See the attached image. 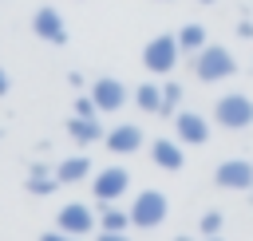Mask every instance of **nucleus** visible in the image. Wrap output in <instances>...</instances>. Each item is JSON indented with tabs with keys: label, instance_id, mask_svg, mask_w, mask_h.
<instances>
[{
	"label": "nucleus",
	"instance_id": "obj_22",
	"mask_svg": "<svg viewBox=\"0 0 253 241\" xmlns=\"http://www.w3.org/2000/svg\"><path fill=\"white\" fill-rule=\"evenodd\" d=\"M237 40H253V20H237Z\"/></svg>",
	"mask_w": 253,
	"mask_h": 241
},
{
	"label": "nucleus",
	"instance_id": "obj_23",
	"mask_svg": "<svg viewBox=\"0 0 253 241\" xmlns=\"http://www.w3.org/2000/svg\"><path fill=\"white\" fill-rule=\"evenodd\" d=\"M95 241H130V237H126V233H107V229H99Z\"/></svg>",
	"mask_w": 253,
	"mask_h": 241
},
{
	"label": "nucleus",
	"instance_id": "obj_5",
	"mask_svg": "<svg viewBox=\"0 0 253 241\" xmlns=\"http://www.w3.org/2000/svg\"><path fill=\"white\" fill-rule=\"evenodd\" d=\"M213 182H217V190H229V194H253V162L249 158H225V162H217Z\"/></svg>",
	"mask_w": 253,
	"mask_h": 241
},
{
	"label": "nucleus",
	"instance_id": "obj_13",
	"mask_svg": "<svg viewBox=\"0 0 253 241\" xmlns=\"http://www.w3.org/2000/svg\"><path fill=\"white\" fill-rule=\"evenodd\" d=\"M59 186H63V182L55 178V166H47V162H32V166H28L24 190H28L32 198H51Z\"/></svg>",
	"mask_w": 253,
	"mask_h": 241
},
{
	"label": "nucleus",
	"instance_id": "obj_10",
	"mask_svg": "<svg viewBox=\"0 0 253 241\" xmlns=\"http://www.w3.org/2000/svg\"><path fill=\"white\" fill-rule=\"evenodd\" d=\"M210 119L206 115H198V111H178L174 115V138L182 142V146H206L210 142Z\"/></svg>",
	"mask_w": 253,
	"mask_h": 241
},
{
	"label": "nucleus",
	"instance_id": "obj_15",
	"mask_svg": "<svg viewBox=\"0 0 253 241\" xmlns=\"http://www.w3.org/2000/svg\"><path fill=\"white\" fill-rule=\"evenodd\" d=\"M55 178H59L63 186H79L83 178H91V158H87V154H71V158H63V162L55 166Z\"/></svg>",
	"mask_w": 253,
	"mask_h": 241
},
{
	"label": "nucleus",
	"instance_id": "obj_19",
	"mask_svg": "<svg viewBox=\"0 0 253 241\" xmlns=\"http://www.w3.org/2000/svg\"><path fill=\"white\" fill-rule=\"evenodd\" d=\"M182 95H186V87L178 79H166L162 83V111H158V119H174L182 111Z\"/></svg>",
	"mask_w": 253,
	"mask_h": 241
},
{
	"label": "nucleus",
	"instance_id": "obj_1",
	"mask_svg": "<svg viewBox=\"0 0 253 241\" xmlns=\"http://www.w3.org/2000/svg\"><path fill=\"white\" fill-rule=\"evenodd\" d=\"M190 71L198 83H225L237 75V55L225 43H206L198 55H190Z\"/></svg>",
	"mask_w": 253,
	"mask_h": 241
},
{
	"label": "nucleus",
	"instance_id": "obj_21",
	"mask_svg": "<svg viewBox=\"0 0 253 241\" xmlns=\"http://www.w3.org/2000/svg\"><path fill=\"white\" fill-rule=\"evenodd\" d=\"M75 115H83V119H95V115H99L95 99H91V95H79V99H75Z\"/></svg>",
	"mask_w": 253,
	"mask_h": 241
},
{
	"label": "nucleus",
	"instance_id": "obj_7",
	"mask_svg": "<svg viewBox=\"0 0 253 241\" xmlns=\"http://www.w3.org/2000/svg\"><path fill=\"white\" fill-rule=\"evenodd\" d=\"M95 225H99V213L87 209L83 201H67V205L55 213V229L67 233V237H87Z\"/></svg>",
	"mask_w": 253,
	"mask_h": 241
},
{
	"label": "nucleus",
	"instance_id": "obj_29",
	"mask_svg": "<svg viewBox=\"0 0 253 241\" xmlns=\"http://www.w3.org/2000/svg\"><path fill=\"white\" fill-rule=\"evenodd\" d=\"M71 241H75V237H71Z\"/></svg>",
	"mask_w": 253,
	"mask_h": 241
},
{
	"label": "nucleus",
	"instance_id": "obj_6",
	"mask_svg": "<svg viewBox=\"0 0 253 241\" xmlns=\"http://www.w3.org/2000/svg\"><path fill=\"white\" fill-rule=\"evenodd\" d=\"M87 95L95 99L99 115H115V111H123V107H126V99H130L126 83H123V79H115V75H99V79L91 83V91H87Z\"/></svg>",
	"mask_w": 253,
	"mask_h": 241
},
{
	"label": "nucleus",
	"instance_id": "obj_14",
	"mask_svg": "<svg viewBox=\"0 0 253 241\" xmlns=\"http://www.w3.org/2000/svg\"><path fill=\"white\" fill-rule=\"evenodd\" d=\"M67 134H71V142H79V146H95V142H103V138H107V130H103L99 115H95V119L71 115V119H67Z\"/></svg>",
	"mask_w": 253,
	"mask_h": 241
},
{
	"label": "nucleus",
	"instance_id": "obj_25",
	"mask_svg": "<svg viewBox=\"0 0 253 241\" xmlns=\"http://www.w3.org/2000/svg\"><path fill=\"white\" fill-rule=\"evenodd\" d=\"M8 87H12V79H8V71L0 67V95H8Z\"/></svg>",
	"mask_w": 253,
	"mask_h": 241
},
{
	"label": "nucleus",
	"instance_id": "obj_11",
	"mask_svg": "<svg viewBox=\"0 0 253 241\" xmlns=\"http://www.w3.org/2000/svg\"><path fill=\"white\" fill-rule=\"evenodd\" d=\"M103 146H107L111 154L126 158V154H138V150L146 146V134H142V126H138V122H119V126H111V130H107Z\"/></svg>",
	"mask_w": 253,
	"mask_h": 241
},
{
	"label": "nucleus",
	"instance_id": "obj_8",
	"mask_svg": "<svg viewBox=\"0 0 253 241\" xmlns=\"http://www.w3.org/2000/svg\"><path fill=\"white\" fill-rule=\"evenodd\" d=\"M126 190H130V174H126V166H103V170L91 178V194H95V201H119Z\"/></svg>",
	"mask_w": 253,
	"mask_h": 241
},
{
	"label": "nucleus",
	"instance_id": "obj_18",
	"mask_svg": "<svg viewBox=\"0 0 253 241\" xmlns=\"http://www.w3.org/2000/svg\"><path fill=\"white\" fill-rule=\"evenodd\" d=\"M99 229H107V233H126V229H134V225H130V209H119L115 201H103V209H99Z\"/></svg>",
	"mask_w": 253,
	"mask_h": 241
},
{
	"label": "nucleus",
	"instance_id": "obj_2",
	"mask_svg": "<svg viewBox=\"0 0 253 241\" xmlns=\"http://www.w3.org/2000/svg\"><path fill=\"white\" fill-rule=\"evenodd\" d=\"M182 43H178V36L174 32H158V36H150L146 43H142V67L154 75V79H166V75H174V67L182 63Z\"/></svg>",
	"mask_w": 253,
	"mask_h": 241
},
{
	"label": "nucleus",
	"instance_id": "obj_3",
	"mask_svg": "<svg viewBox=\"0 0 253 241\" xmlns=\"http://www.w3.org/2000/svg\"><path fill=\"white\" fill-rule=\"evenodd\" d=\"M210 115L221 130H245V126H253V99L245 91H225V95H217Z\"/></svg>",
	"mask_w": 253,
	"mask_h": 241
},
{
	"label": "nucleus",
	"instance_id": "obj_4",
	"mask_svg": "<svg viewBox=\"0 0 253 241\" xmlns=\"http://www.w3.org/2000/svg\"><path fill=\"white\" fill-rule=\"evenodd\" d=\"M170 213V198L162 190H138L130 201V225L134 229H158Z\"/></svg>",
	"mask_w": 253,
	"mask_h": 241
},
{
	"label": "nucleus",
	"instance_id": "obj_17",
	"mask_svg": "<svg viewBox=\"0 0 253 241\" xmlns=\"http://www.w3.org/2000/svg\"><path fill=\"white\" fill-rule=\"evenodd\" d=\"M174 36H178V43H182V51H186V55H198V51L210 43V36H206V24H198V20L182 24Z\"/></svg>",
	"mask_w": 253,
	"mask_h": 241
},
{
	"label": "nucleus",
	"instance_id": "obj_9",
	"mask_svg": "<svg viewBox=\"0 0 253 241\" xmlns=\"http://www.w3.org/2000/svg\"><path fill=\"white\" fill-rule=\"evenodd\" d=\"M32 32H36L43 43H51V47H63V43H67V24H63L59 8H51V4H43V8L32 12Z\"/></svg>",
	"mask_w": 253,
	"mask_h": 241
},
{
	"label": "nucleus",
	"instance_id": "obj_20",
	"mask_svg": "<svg viewBox=\"0 0 253 241\" xmlns=\"http://www.w3.org/2000/svg\"><path fill=\"white\" fill-rule=\"evenodd\" d=\"M221 225H225L221 209H206V213L198 217V233H202V237H217V233H221Z\"/></svg>",
	"mask_w": 253,
	"mask_h": 241
},
{
	"label": "nucleus",
	"instance_id": "obj_28",
	"mask_svg": "<svg viewBox=\"0 0 253 241\" xmlns=\"http://www.w3.org/2000/svg\"><path fill=\"white\" fill-rule=\"evenodd\" d=\"M198 4H217V0H198Z\"/></svg>",
	"mask_w": 253,
	"mask_h": 241
},
{
	"label": "nucleus",
	"instance_id": "obj_12",
	"mask_svg": "<svg viewBox=\"0 0 253 241\" xmlns=\"http://www.w3.org/2000/svg\"><path fill=\"white\" fill-rule=\"evenodd\" d=\"M146 150H150V162H154L158 170H170V174H178V170L186 166V146H182L178 138H154Z\"/></svg>",
	"mask_w": 253,
	"mask_h": 241
},
{
	"label": "nucleus",
	"instance_id": "obj_27",
	"mask_svg": "<svg viewBox=\"0 0 253 241\" xmlns=\"http://www.w3.org/2000/svg\"><path fill=\"white\" fill-rule=\"evenodd\" d=\"M174 241H194V237H186V233H182V237H174Z\"/></svg>",
	"mask_w": 253,
	"mask_h": 241
},
{
	"label": "nucleus",
	"instance_id": "obj_26",
	"mask_svg": "<svg viewBox=\"0 0 253 241\" xmlns=\"http://www.w3.org/2000/svg\"><path fill=\"white\" fill-rule=\"evenodd\" d=\"M202 241H225V237H221V233H217V237H202Z\"/></svg>",
	"mask_w": 253,
	"mask_h": 241
},
{
	"label": "nucleus",
	"instance_id": "obj_24",
	"mask_svg": "<svg viewBox=\"0 0 253 241\" xmlns=\"http://www.w3.org/2000/svg\"><path fill=\"white\" fill-rule=\"evenodd\" d=\"M40 241H71V237H67V233H59V229H51V233H43Z\"/></svg>",
	"mask_w": 253,
	"mask_h": 241
},
{
	"label": "nucleus",
	"instance_id": "obj_16",
	"mask_svg": "<svg viewBox=\"0 0 253 241\" xmlns=\"http://www.w3.org/2000/svg\"><path fill=\"white\" fill-rule=\"evenodd\" d=\"M130 99H134V107L142 111V115H158L162 111V83H138L134 91H130Z\"/></svg>",
	"mask_w": 253,
	"mask_h": 241
}]
</instances>
